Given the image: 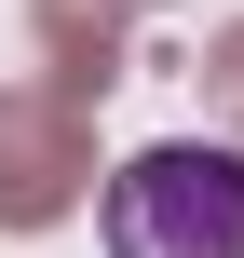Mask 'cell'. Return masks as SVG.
<instances>
[{"instance_id":"cell-4","label":"cell","mask_w":244,"mask_h":258,"mask_svg":"<svg viewBox=\"0 0 244 258\" xmlns=\"http://www.w3.org/2000/svg\"><path fill=\"white\" fill-rule=\"evenodd\" d=\"M204 82H217V109H244V27H217V54H204Z\"/></svg>"},{"instance_id":"cell-3","label":"cell","mask_w":244,"mask_h":258,"mask_svg":"<svg viewBox=\"0 0 244 258\" xmlns=\"http://www.w3.org/2000/svg\"><path fill=\"white\" fill-rule=\"evenodd\" d=\"M41 54H54V95H109V68H122V0H41Z\"/></svg>"},{"instance_id":"cell-2","label":"cell","mask_w":244,"mask_h":258,"mask_svg":"<svg viewBox=\"0 0 244 258\" xmlns=\"http://www.w3.org/2000/svg\"><path fill=\"white\" fill-rule=\"evenodd\" d=\"M82 177H95V136H82V95H0V231H41V218H68L82 204Z\"/></svg>"},{"instance_id":"cell-1","label":"cell","mask_w":244,"mask_h":258,"mask_svg":"<svg viewBox=\"0 0 244 258\" xmlns=\"http://www.w3.org/2000/svg\"><path fill=\"white\" fill-rule=\"evenodd\" d=\"M109 258H244V150H136L109 177Z\"/></svg>"}]
</instances>
